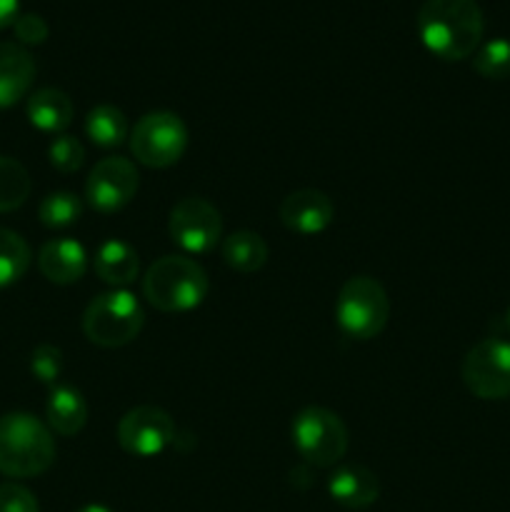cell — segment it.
Returning a JSON list of instances; mask_svg holds the SVG:
<instances>
[{
	"label": "cell",
	"instance_id": "23",
	"mask_svg": "<svg viewBox=\"0 0 510 512\" xmlns=\"http://www.w3.org/2000/svg\"><path fill=\"white\" fill-rule=\"evenodd\" d=\"M83 215V200L73 193H50L40 200L38 218L45 228H68Z\"/></svg>",
	"mask_w": 510,
	"mask_h": 512
},
{
	"label": "cell",
	"instance_id": "22",
	"mask_svg": "<svg viewBox=\"0 0 510 512\" xmlns=\"http://www.w3.org/2000/svg\"><path fill=\"white\" fill-rule=\"evenodd\" d=\"M30 175L20 160L0 155V213H13L30 198Z\"/></svg>",
	"mask_w": 510,
	"mask_h": 512
},
{
	"label": "cell",
	"instance_id": "21",
	"mask_svg": "<svg viewBox=\"0 0 510 512\" xmlns=\"http://www.w3.org/2000/svg\"><path fill=\"white\" fill-rule=\"evenodd\" d=\"M30 260L33 253L23 235L10 228H0V290L18 283L28 273Z\"/></svg>",
	"mask_w": 510,
	"mask_h": 512
},
{
	"label": "cell",
	"instance_id": "16",
	"mask_svg": "<svg viewBox=\"0 0 510 512\" xmlns=\"http://www.w3.org/2000/svg\"><path fill=\"white\" fill-rule=\"evenodd\" d=\"M45 420L53 433L75 438L88 423V400L73 385H55L45 403Z\"/></svg>",
	"mask_w": 510,
	"mask_h": 512
},
{
	"label": "cell",
	"instance_id": "6",
	"mask_svg": "<svg viewBox=\"0 0 510 512\" xmlns=\"http://www.w3.org/2000/svg\"><path fill=\"white\" fill-rule=\"evenodd\" d=\"M290 438L300 458L313 468H333L348 453V428L333 410L310 405L293 418Z\"/></svg>",
	"mask_w": 510,
	"mask_h": 512
},
{
	"label": "cell",
	"instance_id": "29",
	"mask_svg": "<svg viewBox=\"0 0 510 512\" xmlns=\"http://www.w3.org/2000/svg\"><path fill=\"white\" fill-rule=\"evenodd\" d=\"M20 10V0H0V30L15 23Z\"/></svg>",
	"mask_w": 510,
	"mask_h": 512
},
{
	"label": "cell",
	"instance_id": "9",
	"mask_svg": "<svg viewBox=\"0 0 510 512\" xmlns=\"http://www.w3.org/2000/svg\"><path fill=\"white\" fill-rule=\"evenodd\" d=\"M168 233L183 253L205 255L223 240V218L208 200L183 198L170 210Z\"/></svg>",
	"mask_w": 510,
	"mask_h": 512
},
{
	"label": "cell",
	"instance_id": "17",
	"mask_svg": "<svg viewBox=\"0 0 510 512\" xmlns=\"http://www.w3.org/2000/svg\"><path fill=\"white\" fill-rule=\"evenodd\" d=\"M25 113H28L30 125H35L43 133H63L70 123H73V100L68 98V93L58 88H40L35 90L28 98L25 105Z\"/></svg>",
	"mask_w": 510,
	"mask_h": 512
},
{
	"label": "cell",
	"instance_id": "15",
	"mask_svg": "<svg viewBox=\"0 0 510 512\" xmlns=\"http://www.w3.org/2000/svg\"><path fill=\"white\" fill-rule=\"evenodd\" d=\"M35 80V60L23 45L0 43V108H13Z\"/></svg>",
	"mask_w": 510,
	"mask_h": 512
},
{
	"label": "cell",
	"instance_id": "25",
	"mask_svg": "<svg viewBox=\"0 0 510 512\" xmlns=\"http://www.w3.org/2000/svg\"><path fill=\"white\" fill-rule=\"evenodd\" d=\"M48 160L55 170L60 173H75L83 168L85 163V148L78 138L73 135H55L48 145Z\"/></svg>",
	"mask_w": 510,
	"mask_h": 512
},
{
	"label": "cell",
	"instance_id": "12",
	"mask_svg": "<svg viewBox=\"0 0 510 512\" xmlns=\"http://www.w3.org/2000/svg\"><path fill=\"white\" fill-rule=\"evenodd\" d=\"M278 218L290 233L320 235L335 220V203L323 190L303 188L288 193L278 205Z\"/></svg>",
	"mask_w": 510,
	"mask_h": 512
},
{
	"label": "cell",
	"instance_id": "3",
	"mask_svg": "<svg viewBox=\"0 0 510 512\" xmlns=\"http://www.w3.org/2000/svg\"><path fill=\"white\" fill-rule=\"evenodd\" d=\"M208 273L188 255H163L143 278V295L160 313H188L208 298Z\"/></svg>",
	"mask_w": 510,
	"mask_h": 512
},
{
	"label": "cell",
	"instance_id": "28",
	"mask_svg": "<svg viewBox=\"0 0 510 512\" xmlns=\"http://www.w3.org/2000/svg\"><path fill=\"white\" fill-rule=\"evenodd\" d=\"M13 30H15V38L20 40L23 45H40L48 40V23H45L40 15L35 13H25V15H18L13 23Z\"/></svg>",
	"mask_w": 510,
	"mask_h": 512
},
{
	"label": "cell",
	"instance_id": "20",
	"mask_svg": "<svg viewBox=\"0 0 510 512\" xmlns=\"http://www.w3.org/2000/svg\"><path fill=\"white\" fill-rule=\"evenodd\" d=\"M85 135L100 148H118L130 138L128 118L115 105H95L85 118Z\"/></svg>",
	"mask_w": 510,
	"mask_h": 512
},
{
	"label": "cell",
	"instance_id": "2",
	"mask_svg": "<svg viewBox=\"0 0 510 512\" xmlns=\"http://www.w3.org/2000/svg\"><path fill=\"white\" fill-rule=\"evenodd\" d=\"M55 463L53 430L30 413L0 415V473L35 478Z\"/></svg>",
	"mask_w": 510,
	"mask_h": 512
},
{
	"label": "cell",
	"instance_id": "5",
	"mask_svg": "<svg viewBox=\"0 0 510 512\" xmlns=\"http://www.w3.org/2000/svg\"><path fill=\"white\" fill-rule=\"evenodd\" d=\"M390 300L383 285L370 275H355L340 288L335 300V323L353 340H373L385 330Z\"/></svg>",
	"mask_w": 510,
	"mask_h": 512
},
{
	"label": "cell",
	"instance_id": "18",
	"mask_svg": "<svg viewBox=\"0 0 510 512\" xmlns=\"http://www.w3.org/2000/svg\"><path fill=\"white\" fill-rule=\"evenodd\" d=\"M95 273L105 285H113V288L135 283L140 273L138 250L125 240H105L95 253Z\"/></svg>",
	"mask_w": 510,
	"mask_h": 512
},
{
	"label": "cell",
	"instance_id": "4",
	"mask_svg": "<svg viewBox=\"0 0 510 512\" xmlns=\"http://www.w3.org/2000/svg\"><path fill=\"white\" fill-rule=\"evenodd\" d=\"M145 325L140 300L123 288L95 295L83 313L85 338L100 348H123L133 343Z\"/></svg>",
	"mask_w": 510,
	"mask_h": 512
},
{
	"label": "cell",
	"instance_id": "1",
	"mask_svg": "<svg viewBox=\"0 0 510 512\" xmlns=\"http://www.w3.org/2000/svg\"><path fill=\"white\" fill-rule=\"evenodd\" d=\"M485 18L475 0H425L418 10L420 43L435 58L465 60L480 48Z\"/></svg>",
	"mask_w": 510,
	"mask_h": 512
},
{
	"label": "cell",
	"instance_id": "31",
	"mask_svg": "<svg viewBox=\"0 0 510 512\" xmlns=\"http://www.w3.org/2000/svg\"><path fill=\"white\" fill-rule=\"evenodd\" d=\"M505 325H508V330H510V308H508V313H505Z\"/></svg>",
	"mask_w": 510,
	"mask_h": 512
},
{
	"label": "cell",
	"instance_id": "10",
	"mask_svg": "<svg viewBox=\"0 0 510 512\" xmlns=\"http://www.w3.org/2000/svg\"><path fill=\"white\" fill-rule=\"evenodd\" d=\"M175 423L170 413L155 405H138L118 423V443L133 458H155L175 443Z\"/></svg>",
	"mask_w": 510,
	"mask_h": 512
},
{
	"label": "cell",
	"instance_id": "24",
	"mask_svg": "<svg viewBox=\"0 0 510 512\" xmlns=\"http://www.w3.org/2000/svg\"><path fill=\"white\" fill-rule=\"evenodd\" d=\"M473 70L488 80L510 78V40L495 38L473 53Z\"/></svg>",
	"mask_w": 510,
	"mask_h": 512
},
{
	"label": "cell",
	"instance_id": "7",
	"mask_svg": "<svg viewBox=\"0 0 510 512\" xmlns=\"http://www.w3.org/2000/svg\"><path fill=\"white\" fill-rule=\"evenodd\" d=\"M128 143L133 158L145 168H170L188 150V128L180 115L155 110L135 123Z\"/></svg>",
	"mask_w": 510,
	"mask_h": 512
},
{
	"label": "cell",
	"instance_id": "13",
	"mask_svg": "<svg viewBox=\"0 0 510 512\" xmlns=\"http://www.w3.org/2000/svg\"><path fill=\"white\" fill-rule=\"evenodd\" d=\"M38 268L45 280L55 285H73L88 270V253L73 238H55L40 248Z\"/></svg>",
	"mask_w": 510,
	"mask_h": 512
},
{
	"label": "cell",
	"instance_id": "19",
	"mask_svg": "<svg viewBox=\"0 0 510 512\" xmlns=\"http://www.w3.org/2000/svg\"><path fill=\"white\" fill-rule=\"evenodd\" d=\"M220 255H223L225 265L235 273H258L265 263H268V243L263 235L253 233V230H238V233L228 235L220 243Z\"/></svg>",
	"mask_w": 510,
	"mask_h": 512
},
{
	"label": "cell",
	"instance_id": "27",
	"mask_svg": "<svg viewBox=\"0 0 510 512\" xmlns=\"http://www.w3.org/2000/svg\"><path fill=\"white\" fill-rule=\"evenodd\" d=\"M0 512H40L38 498L25 485H0Z\"/></svg>",
	"mask_w": 510,
	"mask_h": 512
},
{
	"label": "cell",
	"instance_id": "8",
	"mask_svg": "<svg viewBox=\"0 0 510 512\" xmlns=\"http://www.w3.org/2000/svg\"><path fill=\"white\" fill-rule=\"evenodd\" d=\"M463 383L475 398H510V340L485 338L463 358Z\"/></svg>",
	"mask_w": 510,
	"mask_h": 512
},
{
	"label": "cell",
	"instance_id": "30",
	"mask_svg": "<svg viewBox=\"0 0 510 512\" xmlns=\"http://www.w3.org/2000/svg\"><path fill=\"white\" fill-rule=\"evenodd\" d=\"M78 512H113L110 508H105V505H83Z\"/></svg>",
	"mask_w": 510,
	"mask_h": 512
},
{
	"label": "cell",
	"instance_id": "11",
	"mask_svg": "<svg viewBox=\"0 0 510 512\" xmlns=\"http://www.w3.org/2000/svg\"><path fill=\"white\" fill-rule=\"evenodd\" d=\"M138 185L140 175L133 160L113 155L95 163V168L90 170L85 180V200L98 213H118L135 198Z\"/></svg>",
	"mask_w": 510,
	"mask_h": 512
},
{
	"label": "cell",
	"instance_id": "26",
	"mask_svg": "<svg viewBox=\"0 0 510 512\" xmlns=\"http://www.w3.org/2000/svg\"><path fill=\"white\" fill-rule=\"evenodd\" d=\"M30 373L35 380H40L48 388L58 385L60 373H63V353L55 345H38L30 355Z\"/></svg>",
	"mask_w": 510,
	"mask_h": 512
},
{
	"label": "cell",
	"instance_id": "14",
	"mask_svg": "<svg viewBox=\"0 0 510 512\" xmlns=\"http://www.w3.org/2000/svg\"><path fill=\"white\" fill-rule=\"evenodd\" d=\"M328 493L348 510H365L378 500L380 483L365 465H340L330 473Z\"/></svg>",
	"mask_w": 510,
	"mask_h": 512
}]
</instances>
